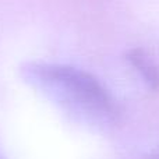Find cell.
<instances>
[{
  "label": "cell",
  "mask_w": 159,
  "mask_h": 159,
  "mask_svg": "<svg viewBox=\"0 0 159 159\" xmlns=\"http://www.w3.org/2000/svg\"><path fill=\"white\" fill-rule=\"evenodd\" d=\"M0 159H2V158H0Z\"/></svg>",
  "instance_id": "obj_4"
},
{
  "label": "cell",
  "mask_w": 159,
  "mask_h": 159,
  "mask_svg": "<svg viewBox=\"0 0 159 159\" xmlns=\"http://www.w3.org/2000/svg\"><path fill=\"white\" fill-rule=\"evenodd\" d=\"M147 159H159V152H155V154H151Z\"/></svg>",
  "instance_id": "obj_3"
},
{
  "label": "cell",
  "mask_w": 159,
  "mask_h": 159,
  "mask_svg": "<svg viewBox=\"0 0 159 159\" xmlns=\"http://www.w3.org/2000/svg\"><path fill=\"white\" fill-rule=\"evenodd\" d=\"M20 75L36 92L80 121L109 126L117 120L115 98L91 73L67 64L28 61L20 67Z\"/></svg>",
  "instance_id": "obj_1"
},
{
  "label": "cell",
  "mask_w": 159,
  "mask_h": 159,
  "mask_svg": "<svg viewBox=\"0 0 159 159\" xmlns=\"http://www.w3.org/2000/svg\"><path fill=\"white\" fill-rule=\"evenodd\" d=\"M126 59L130 66L143 77L144 82L151 89L159 88V69L152 61V59L145 53V50L134 48L126 53Z\"/></svg>",
  "instance_id": "obj_2"
}]
</instances>
